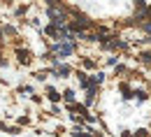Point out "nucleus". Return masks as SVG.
<instances>
[]
</instances>
